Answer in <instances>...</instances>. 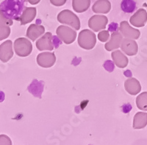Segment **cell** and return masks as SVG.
I'll use <instances>...</instances> for the list:
<instances>
[{"mask_svg": "<svg viewBox=\"0 0 147 145\" xmlns=\"http://www.w3.org/2000/svg\"><path fill=\"white\" fill-rule=\"evenodd\" d=\"M25 0H5L0 5V10L7 18L20 21L21 16L26 8Z\"/></svg>", "mask_w": 147, "mask_h": 145, "instance_id": "cell-1", "label": "cell"}, {"mask_svg": "<svg viewBox=\"0 0 147 145\" xmlns=\"http://www.w3.org/2000/svg\"><path fill=\"white\" fill-rule=\"evenodd\" d=\"M96 43V37L91 30L85 29L82 30L78 36V44L81 48L90 50L94 48Z\"/></svg>", "mask_w": 147, "mask_h": 145, "instance_id": "cell-2", "label": "cell"}, {"mask_svg": "<svg viewBox=\"0 0 147 145\" xmlns=\"http://www.w3.org/2000/svg\"><path fill=\"white\" fill-rule=\"evenodd\" d=\"M57 21L63 24L69 25L76 30L80 28V21L76 14L69 10H63L57 15Z\"/></svg>", "mask_w": 147, "mask_h": 145, "instance_id": "cell-3", "label": "cell"}, {"mask_svg": "<svg viewBox=\"0 0 147 145\" xmlns=\"http://www.w3.org/2000/svg\"><path fill=\"white\" fill-rule=\"evenodd\" d=\"M15 52L19 57H27L32 51V43L25 38L17 39L14 42Z\"/></svg>", "mask_w": 147, "mask_h": 145, "instance_id": "cell-4", "label": "cell"}, {"mask_svg": "<svg viewBox=\"0 0 147 145\" xmlns=\"http://www.w3.org/2000/svg\"><path fill=\"white\" fill-rule=\"evenodd\" d=\"M57 35L60 40L65 44H71L76 40L77 32L69 27L61 25L57 29Z\"/></svg>", "mask_w": 147, "mask_h": 145, "instance_id": "cell-5", "label": "cell"}, {"mask_svg": "<svg viewBox=\"0 0 147 145\" xmlns=\"http://www.w3.org/2000/svg\"><path fill=\"white\" fill-rule=\"evenodd\" d=\"M108 19L105 16L94 15L88 20V27L94 32H99L106 28Z\"/></svg>", "mask_w": 147, "mask_h": 145, "instance_id": "cell-6", "label": "cell"}, {"mask_svg": "<svg viewBox=\"0 0 147 145\" xmlns=\"http://www.w3.org/2000/svg\"><path fill=\"white\" fill-rule=\"evenodd\" d=\"M119 28H120L122 36L124 37L125 39L136 40V39H138L140 38V31L137 29H135L131 27L130 25L129 24L128 22H126V21H123V22H121Z\"/></svg>", "mask_w": 147, "mask_h": 145, "instance_id": "cell-7", "label": "cell"}, {"mask_svg": "<svg viewBox=\"0 0 147 145\" xmlns=\"http://www.w3.org/2000/svg\"><path fill=\"white\" fill-rule=\"evenodd\" d=\"M37 64L43 68H50L55 65L56 56L54 52H42L38 54L36 58Z\"/></svg>", "mask_w": 147, "mask_h": 145, "instance_id": "cell-8", "label": "cell"}, {"mask_svg": "<svg viewBox=\"0 0 147 145\" xmlns=\"http://www.w3.org/2000/svg\"><path fill=\"white\" fill-rule=\"evenodd\" d=\"M36 47L39 51L53 50L55 45L53 43V36L52 33L49 32L46 33L41 38H40L36 41Z\"/></svg>", "mask_w": 147, "mask_h": 145, "instance_id": "cell-9", "label": "cell"}, {"mask_svg": "<svg viewBox=\"0 0 147 145\" xmlns=\"http://www.w3.org/2000/svg\"><path fill=\"white\" fill-rule=\"evenodd\" d=\"M13 56L12 41L7 40L0 45V60L3 63H7Z\"/></svg>", "mask_w": 147, "mask_h": 145, "instance_id": "cell-10", "label": "cell"}, {"mask_svg": "<svg viewBox=\"0 0 147 145\" xmlns=\"http://www.w3.org/2000/svg\"><path fill=\"white\" fill-rule=\"evenodd\" d=\"M129 22L134 27H144L147 22V12L143 8L139 9L133 16H131Z\"/></svg>", "mask_w": 147, "mask_h": 145, "instance_id": "cell-11", "label": "cell"}, {"mask_svg": "<svg viewBox=\"0 0 147 145\" xmlns=\"http://www.w3.org/2000/svg\"><path fill=\"white\" fill-rule=\"evenodd\" d=\"M120 47L122 51L129 56L136 55L138 50V46L137 42L132 39H123Z\"/></svg>", "mask_w": 147, "mask_h": 145, "instance_id": "cell-12", "label": "cell"}, {"mask_svg": "<svg viewBox=\"0 0 147 145\" xmlns=\"http://www.w3.org/2000/svg\"><path fill=\"white\" fill-rule=\"evenodd\" d=\"M124 88L130 95H137L141 91V85H140V82L134 77H130L125 80Z\"/></svg>", "mask_w": 147, "mask_h": 145, "instance_id": "cell-13", "label": "cell"}, {"mask_svg": "<svg viewBox=\"0 0 147 145\" xmlns=\"http://www.w3.org/2000/svg\"><path fill=\"white\" fill-rule=\"evenodd\" d=\"M123 40V36L119 31L113 32L112 35L110 36V39L108 42L105 43L106 50L107 51H112V50L116 49L119 48Z\"/></svg>", "mask_w": 147, "mask_h": 145, "instance_id": "cell-14", "label": "cell"}, {"mask_svg": "<svg viewBox=\"0 0 147 145\" xmlns=\"http://www.w3.org/2000/svg\"><path fill=\"white\" fill-rule=\"evenodd\" d=\"M44 32H45V28L44 26L32 24H30V27L27 29V36L30 40L35 41L39 37L44 34Z\"/></svg>", "mask_w": 147, "mask_h": 145, "instance_id": "cell-15", "label": "cell"}, {"mask_svg": "<svg viewBox=\"0 0 147 145\" xmlns=\"http://www.w3.org/2000/svg\"><path fill=\"white\" fill-rule=\"evenodd\" d=\"M111 10V3L108 0H97L92 7V10L96 14H108Z\"/></svg>", "mask_w": 147, "mask_h": 145, "instance_id": "cell-16", "label": "cell"}, {"mask_svg": "<svg viewBox=\"0 0 147 145\" xmlns=\"http://www.w3.org/2000/svg\"><path fill=\"white\" fill-rule=\"evenodd\" d=\"M111 57L115 66L120 68H125L129 63L127 57L123 52H121L120 50H115L113 52Z\"/></svg>", "mask_w": 147, "mask_h": 145, "instance_id": "cell-17", "label": "cell"}, {"mask_svg": "<svg viewBox=\"0 0 147 145\" xmlns=\"http://www.w3.org/2000/svg\"><path fill=\"white\" fill-rule=\"evenodd\" d=\"M36 13L35 7H26L21 16V24L25 25L32 22V20H34V18L36 16Z\"/></svg>", "mask_w": 147, "mask_h": 145, "instance_id": "cell-18", "label": "cell"}, {"mask_svg": "<svg viewBox=\"0 0 147 145\" xmlns=\"http://www.w3.org/2000/svg\"><path fill=\"white\" fill-rule=\"evenodd\" d=\"M147 125V113L138 112L135 115L133 119V128L136 130L143 129Z\"/></svg>", "mask_w": 147, "mask_h": 145, "instance_id": "cell-19", "label": "cell"}, {"mask_svg": "<svg viewBox=\"0 0 147 145\" xmlns=\"http://www.w3.org/2000/svg\"><path fill=\"white\" fill-rule=\"evenodd\" d=\"M90 0H72V7L77 13H83L89 8Z\"/></svg>", "mask_w": 147, "mask_h": 145, "instance_id": "cell-20", "label": "cell"}, {"mask_svg": "<svg viewBox=\"0 0 147 145\" xmlns=\"http://www.w3.org/2000/svg\"><path fill=\"white\" fill-rule=\"evenodd\" d=\"M121 8L124 13L131 14L136 9V2L135 0H122Z\"/></svg>", "mask_w": 147, "mask_h": 145, "instance_id": "cell-21", "label": "cell"}, {"mask_svg": "<svg viewBox=\"0 0 147 145\" xmlns=\"http://www.w3.org/2000/svg\"><path fill=\"white\" fill-rule=\"evenodd\" d=\"M136 105L140 110H147V91L143 92L136 98Z\"/></svg>", "mask_w": 147, "mask_h": 145, "instance_id": "cell-22", "label": "cell"}, {"mask_svg": "<svg viewBox=\"0 0 147 145\" xmlns=\"http://www.w3.org/2000/svg\"><path fill=\"white\" fill-rule=\"evenodd\" d=\"M13 24V22L12 19L7 18L3 12L0 10V26H11Z\"/></svg>", "mask_w": 147, "mask_h": 145, "instance_id": "cell-23", "label": "cell"}, {"mask_svg": "<svg viewBox=\"0 0 147 145\" xmlns=\"http://www.w3.org/2000/svg\"><path fill=\"white\" fill-rule=\"evenodd\" d=\"M11 30L10 26H0V41L7 39L10 35Z\"/></svg>", "mask_w": 147, "mask_h": 145, "instance_id": "cell-24", "label": "cell"}, {"mask_svg": "<svg viewBox=\"0 0 147 145\" xmlns=\"http://www.w3.org/2000/svg\"><path fill=\"white\" fill-rule=\"evenodd\" d=\"M110 37L108 30H102L98 34V39L101 42H107Z\"/></svg>", "mask_w": 147, "mask_h": 145, "instance_id": "cell-25", "label": "cell"}, {"mask_svg": "<svg viewBox=\"0 0 147 145\" xmlns=\"http://www.w3.org/2000/svg\"><path fill=\"white\" fill-rule=\"evenodd\" d=\"M0 145H12V142L9 136L4 134L0 135Z\"/></svg>", "mask_w": 147, "mask_h": 145, "instance_id": "cell-26", "label": "cell"}, {"mask_svg": "<svg viewBox=\"0 0 147 145\" xmlns=\"http://www.w3.org/2000/svg\"><path fill=\"white\" fill-rule=\"evenodd\" d=\"M66 1L67 0H50V2L56 7H60L65 5Z\"/></svg>", "mask_w": 147, "mask_h": 145, "instance_id": "cell-27", "label": "cell"}, {"mask_svg": "<svg viewBox=\"0 0 147 145\" xmlns=\"http://www.w3.org/2000/svg\"><path fill=\"white\" fill-rule=\"evenodd\" d=\"M111 25L113 26V27H109L108 30H110V31H112V32H114V31H115V30H116V27H117V24L112 23L111 24Z\"/></svg>", "mask_w": 147, "mask_h": 145, "instance_id": "cell-28", "label": "cell"}, {"mask_svg": "<svg viewBox=\"0 0 147 145\" xmlns=\"http://www.w3.org/2000/svg\"><path fill=\"white\" fill-rule=\"evenodd\" d=\"M28 2L31 5H37V4H38L39 2H40V0H27Z\"/></svg>", "mask_w": 147, "mask_h": 145, "instance_id": "cell-29", "label": "cell"}, {"mask_svg": "<svg viewBox=\"0 0 147 145\" xmlns=\"http://www.w3.org/2000/svg\"><path fill=\"white\" fill-rule=\"evenodd\" d=\"M5 100V94L2 91H0V102H3Z\"/></svg>", "mask_w": 147, "mask_h": 145, "instance_id": "cell-30", "label": "cell"}]
</instances>
